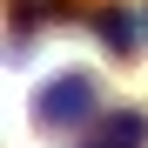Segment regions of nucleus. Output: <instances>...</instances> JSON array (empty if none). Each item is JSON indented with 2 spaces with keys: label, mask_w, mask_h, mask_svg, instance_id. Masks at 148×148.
<instances>
[{
  "label": "nucleus",
  "mask_w": 148,
  "mask_h": 148,
  "mask_svg": "<svg viewBox=\"0 0 148 148\" xmlns=\"http://www.w3.org/2000/svg\"><path fill=\"white\" fill-rule=\"evenodd\" d=\"M81 94H88L81 81H67L61 94H54V88H47V114H61V121H74V114H81Z\"/></svg>",
  "instance_id": "obj_1"
}]
</instances>
